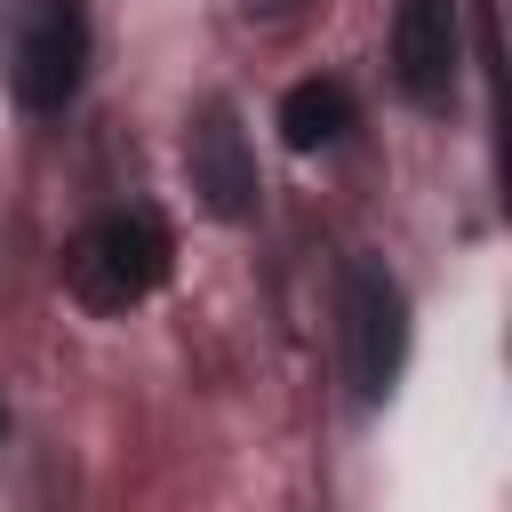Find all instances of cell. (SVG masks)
Wrapping results in <instances>:
<instances>
[{
    "instance_id": "obj_1",
    "label": "cell",
    "mask_w": 512,
    "mask_h": 512,
    "mask_svg": "<svg viewBox=\"0 0 512 512\" xmlns=\"http://www.w3.org/2000/svg\"><path fill=\"white\" fill-rule=\"evenodd\" d=\"M160 280H168V232H160V216H144V208L96 216V224L72 240V256H64V288H72L88 312H128V304H144Z\"/></svg>"
},
{
    "instance_id": "obj_2",
    "label": "cell",
    "mask_w": 512,
    "mask_h": 512,
    "mask_svg": "<svg viewBox=\"0 0 512 512\" xmlns=\"http://www.w3.org/2000/svg\"><path fill=\"white\" fill-rule=\"evenodd\" d=\"M408 360V296L376 256L344 264V368H352V400L384 408V392L400 384Z\"/></svg>"
},
{
    "instance_id": "obj_3",
    "label": "cell",
    "mask_w": 512,
    "mask_h": 512,
    "mask_svg": "<svg viewBox=\"0 0 512 512\" xmlns=\"http://www.w3.org/2000/svg\"><path fill=\"white\" fill-rule=\"evenodd\" d=\"M80 64H88V16H80V0H24L16 8V56H8L16 104L24 112H64L80 96Z\"/></svg>"
},
{
    "instance_id": "obj_4",
    "label": "cell",
    "mask_w": 512,
    "mask_h": 512,
    "mask_svg": "<svg viewBox=\"0 0 512 512\" xmlns=\"http://www.w3.org/2000/svg\"><path fill=\"white\" fill-rule=\"evenodd\" d=\"M184 160H192V192H200L208 216H224V224L256 216V160H248L240 112H232L224 96L200 104V120H192V136H184Z\"/></svg>"
},
{
    "instance_id": "obj_5",
    "label": "cell",
    "mask_w": 512,
    "mask_h": 512,
    "mask_svg": "<svg viewBox=\"0 0 512 512\" xmlns=\"http://www.w3.org/2000/svg\"><path fill=\"white\" fill-rule=\"evenodd\" d=\"M456 0H400L392 16V80L408 104H448L456 88Z\"/></svg>"
},
{
    "instance_id": "obj_6",
    "label": "cell",
    "mask_w": 512,
    "mask_h": 512,
    "mask_svg": "<svg viewBox=\"0 0 512 512\" xmlns=\"http://www.w3.org/2000/svg\"><path fill=\"white\" fill-rule=\"evenodd\" d=\"M344 128H352V88H344V80H296V88L280 96V136H288V152H328Z\"/></svg>"
}]
</instances>
